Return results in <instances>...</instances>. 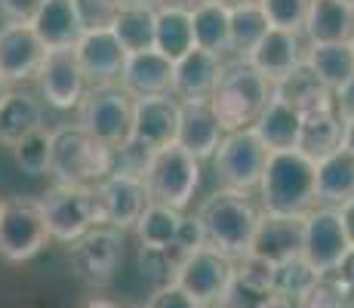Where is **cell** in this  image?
I'll return each mask as SVG.
<instances>
[{
    "label": "cell",
    "mask_w": 354,
    "mask_h": 308,
    "mask_svg": "<svg viewBox=\"0 0 354 308\" xmlns=\"http://www.w3.org/2000/svg\"><path fill=\"white\" fill-rule=\"evenodd\" d=\"M197 222L203 228L207 246L219 250L228 259H243L253 244L256 225H259V207L247 191L219 188L201 203Z\"/></svg>",
    "instance_id": "obj_1"
},
{
    "label": "cell",
    "mask_w": 354,
    "mask_h": 308,
    "mask_svg": "<svg viewBox=\"0 0 354 308\" xmlns=\"http://www.w3.org/2000/svg\"><path fill=\"white\" fill-rule=\"evenodd\" d=\"M265 213L281 216H308L317 207L315 188V161L292 152H268L262 179H259Z\"/></svg>",
    "instance_id": "obj_2"
},
{
    "label": "cell",
    "mask_w": 354,
    "mask_h": 308,
    "mask_svg": "<svg viewBox=\"0 0 354 308\" xmlns=\"http://www.w3.org/2000/svg\"><path fill=\"white\" fill-rule=\"evenodd\" d=\"M268 99H271L268 80L247 59H234L222 65L216 90L209 96V108H213L222 133H234V129L253 127L256 118L262 114V108L268 105Z\"/></svg>",
    "instance_id": "obj_3"
},
{
    "label": "cell",
    "mask_w": 354,
    "mask_h": 308,
    "mask_svg": "<svg viewBox=\"0 0 354 308\" xmlns=\"http://www.w3.org/2000/svg\"><path fill=\"white\" fill-rule=\"evenodd\" d=\"M108 173H111V148L99 145L77 123H65V127L53 129L50 176L56 179V185L93 188Z\"/></svg>",
    "instance_id": "obj_4"
},
{
    "label": "cell",
    "mask_w": 354,
    "mask_h": 308,
    "mask_svg": "<svg viewBox=\"0 0 354 308\" xmlns=\"http://www.w3.org/2000/svg\"><path fill=\"white\" fill-rule=\"evenodd\" d=\"M133 102L136 99L120 84L86 87L77 105V127L105 148L124 145L133 136Z\"/></svg>",
    "instance_id": "obj_5"
},
{
    "label": "cell",
    "mask_w": 354,
    "mask_h": 308,
    "mask_svg": "<svg viewBox=\"0 0 354 308\" xmlns=\"http://www.w3.org/2000/svg\"><path fill=\"white\" fill-rule=\"evenodd\" d=\"M197 185H201V161H194L179 145L154 152L151 167L145 173V188L151 203H163V207H173L182 213L194 201Z\"/></svg>",
    "instance_id": "obj_6"
},
{
    "label": "cell",
    "mask_w": 354,
    "mask_h": 308,
    "mask_svg": "<svg viewBox=\"0 0 354 308\" xmlns=\"http://www.w3.org/2000/svg\"><path fill=\"white\" fill-rule=\"evenodd\" d=\"M50 241L40 203L12 197L0 203V256L6 262H28Z\"/></svg>",
    "instance_id": "obj_7"
},
{
    "label": "cell",
    "mask_w": 354,
    "mask_h": 308,
    "mask_svg": "<svg viewBox=\"0 0 354 308\" xmlns=\"http://www.w3.org/2000/svg\"><path fill=\"white\" fill-rule=\"evenodd\" d=\"M40 213H44L50 237L62 244H74L90 228H96V203H93V188H77V185H53L44 197H37Z\"/></svg>",
    "instance_id": "obj_8"
},
{
    "label": "cell",
    "mask_w": 354,
    "mask_h": 308,
    "mask_svg": "<svg viewBox=\"0 0 354 308\" xmlns=\"http://www.w3.org/2000/svg\"><path fill=\"white\" fill-rule=\"evenodd\" d=\"M265 161H268V148L259 142V136L250 127L225 133V139L219 142V148L213 154V167L222 188L247 191V194L259 188Z\"/></svg>",
    "instance_id": "obj_9"
},
{
    "label": "cell",
    "mask_w": 354,
    "mask_h": 308,
    "mask_svg": "<svg viewBox=\"0 0 354 308\" xmlns=\"http://www.w3.org/2000/svg\"><path fill=\"white\" fill-rule=\"evenodd\" d=\"M68 259H71V271L77 280L90 287H108L124 259V231L96 225L68 246Z\"/></svg>",
    "instance_id": "obj_10"
},
{
    "label": "cell",
    "mask_w": 354,
    "mask_h": 308,
    "mask_svg": "<svg viewBox=\"0 0 354 308\" xmlns=\"http://www.w3.org/2000/svg\"><path fill=\"white\" fill-rule=\"evenodd\" d=\"M348 253V237L342 228V216L333 207H315L305 216L302 259L317 278H330L342 256Z\"/></svg>",
    "instance_id": "obj_11"
},
{
    "label": "cell",
    "mask_w": 354,
    "mask_h": 308,
    "mask_svg": "<svg viewBox=\"0 0 354 308\" xmlns=\"http://www.w3.org/2000/svg\"><path fill=\"white\" fill-rule=\"evenodd\" d=\"M93 203H96V219L99 225L114 231L136 228L139 216L151 203L148 188L142 179L133 176H105L102 182L93 185Z\"/></svg>",
    "instance_id": "obj_12"
},
{
    "label": "cell",
    "mask_w": 354,
    "mask_h": 308,
    "mask_svg": "<svg viewBox=\"0 0 354 308\" xmlns=\"http://www.w3.org/2000/svg\"><path fill=\"white\" fill-rule=\"evenodd\" d=\"M173 280L185 293H192L203 308L219 305L222 299H225L231 280H234V259L222 256L213 246H201V250H194L192 256L179 265Z\"/></svg>",
    "instance_id": "obj_13"
},
{
    "label": "cell",
    "mask_w": 354,
    "mask_h": 308,
    "mask_svg": "<svg viewBox=\"0 0 354 308\" xmlns=\"http://www.w3.org/2000/svg\"><path fill=\"white\" fill-rule=\"evenodd\" d=\"M37 87L46 105L59 108V111L80 105V99L86 93V78L77 65L74 46L71 50H46V56L37 68Z\"/></svg>",
    "instance_id": "obj_14"
},
{
    "label": "cell",
    "mask_w": 354,
    "mask_h": 308,
    "mask_svg": "<svg viewBox=\"0 0 354 308\" xmlns=\"http://www.w3.org/2000/svg\"><path fill=\"white\" fill-rule=\"evenodd\" d=\"M302 231L305 216H281V213H259V225L250 256H259L271 265L290 262L302 256Z\"/></svg>",
    "instance_id": "obj_15"
},
{
    "label": "cell",
    "mask_w": 354,
    "mask_h": 308,
    "mask_svg": "<svg viewBox=\"0 0 354 308\" xmlns=\"http://www.w3.org/2000/svg\"><path fill=\"white\" fill-rule=\"evenodd\" d=\"M74 56H77V65L86 78V87L118 84L120 68H124V62H127V53L120 50L111 28L84 31L80 40L74 44Z\"/></svg>",
    "instance_id": "obj_16"
},
{
    "label": "cell",
    "mask_w": 354,
    "mask_h": 308,
    "mask_svg": "<svg viewBox=\"0 0 354 308\" xmlns=\"http://www.w3.org/2000/svg\"><path fill=\"white\" fill-rule=\"evenodd\" d=\"M176 129H179V99L173 96H148L133 102V139L142 145L160 148L176 145Z\"/></svg>",
    "instance_id": "obj_17"
},
{
    "label": "cell",
    "mask_w": 354,
    "mask_h": 308,
    "mask_svg": "<svg viewBox=\"0 0 354 308\" xmlns=\"http://www.w3.org/2000/svg\"><path fill=\"white\" fill-rule=\"evenodd\" d=\"M44 56L46 50L31 31V25L6 22L0 28V74L6 78V84H22V80L37 78Z\"/></svg>",
    "instance_id": "obj_18"
},
{
    "label": "cell",
    "mask_w": 354,
    "mask_h": 308,
    "mask_svg": "<svg viewBox=\"0 0 354 308\" xmlns=\"http://www.w3.org/2000/svg\"><path fill=\"white\" fill-rule=\"evenodd\" d=\"M222 65L225 62L219 56L192 46L185 56L173 62V90H169V96L179 102H209L216 80L222 74Z\"/></svg>",
    "instance_id": "obj_19"
},
{
    "label": "cell",
    "mask_w": 354,
    "mask_h": 308,
    "mask_svg": "<svg viewBox=\"0 0 354 308\" xmlns=\"http://www.w3.org/2000/svg\"><path fill=\"white\" fill-rule=\"evenodd\" d=\"M222 139H225V133H222L209 102H179L176 145H179L182 152H188L194 161H207V157L216 154Z\"/></svg>",
    "instance_id": "obj_20"
},
{
    "label": "cell",
    "mask_w": 354,
    "mask_h": 308,
    "mask_svg": "<svg viewBox=\"0 0 354 308\" xmlns=\"http://www.w3.org/2000/svg\"><path fill=\"white\" fill-rule=\"evenodd\" d=\"M243 59H247L250 65H253L256 71L262 74L265 80H268V84H274V80L287 78V74L296 65H302L305 50H302V40H299V34L268 28V31L262 34V40H259V44Z\"/></svg>",
    "instance_id": "obj_21"
},
{
    "label": "cell",
    "mask_w": 354,
    "mask_h": 308,
    "mask_svg": "<svg viewBox=\"0 0 354 308\" xmlns=\"http://www.w3.org/2000/svg\"><path fill=\"white\" fill-rule=\"evenodd\" d=\"M124 90L133 99H148V96H169L173 90V62L160 56L158 50L133 53L127 56L124 68H120V80Z\"/></svg>",
    "instance_id": "obj_22"
},
{
    "label": "cell",
    "mask_w": 354,
    "mask_h": 308,
    "mask_svg": "<svg viewBox=\"0 0 354 308\" xmlns=\"http://www.w3.org/2000/svg\"><path fill=\"white\" fill-rule=\"evenodd\" d=\"M31 31L44 44V50H71L84 34L74 0H44L37 16L31 19Z\"/></svg>",
    "instance_id": "obj_23"
},
{
    "label": "cell",
    "mask_w": 354,
    "mask_h": 308,
    "mask_svg": "<svg viewBox=\"0 0 354 308\" xmlns=\"http://www.w3.org/2000/svg\"><path fill=\"white\" fill-rule=\"evenodd\" d=\"M302 34L308 44H348L354 34V10L339 0H308Z\"/></svg>",
    "instance_id": "obj_24"
},
{
    "label": "cell",
    "mask_w": 354,
    "mask_h": 308,
    "mask_svg": "<svg viewBox=\"0 0 354 308\" xmlns=\"http://www.w3.org/2000/svg\"><path fill=\"white\" fill-rule=\"evenodd\" d=\"M315 188L317 203L339 210L342 203L354 201V154L339 148L315 163Z\"/></svg>",
    "instance_id": "obj_25"
},
{
    "label": "cell",
    "mask_w": 354,
    "mask_h": 308,
    "mask_svg": "<svg viewBox=\"0 0 354 308\" xmlns=\"http://www.w3.org/2000/svg\"><path fill=\"white\" fill-rule=\"evenodd\" d=\"M342 129L345 123L333 108H317V111L302 114V127H299L296 152L305 154L308 161H324L326 154L342 148Z\"/></svg>",
    "instance_id": "obj_26"
},
{
    "label": "cell",
    "mask_w": 354,
    "mask_h": 308,
    "mask_svg": "<svg viewBox=\"0 0 354 308\" xmlns=\"http://www.w3.org/2000/svg\"><path fill=\"white\" fill-rule=\"evenodd\" d=\"M271 96L281 99L283 105L296 108L299 114L317 111V108H333V93L311 74V68L305 65V62L292 68L287 78L274 80V84H271Z\"/></svg>",
    "instance_id": "obj_27"
},
{
    "label": "cell",
    "mask_w": 354,
    "mask_h": 308,
    "mask_svg": "<svg viewBox=\"0 0 354 308\" xmlns=\"http://www.w3.org/2000/svg\"><path fill=\"white\" fill-rule=\"evenodd\" d=\"M299 127H302V114L271 96L268 105L262 108V114H259L250 129L259 136V142L268 152H292L299 139Z\"/></svg>",
    "instance_id": "obj_28"
},
{
    "label": "cell",
    "mask_w": 354,
    "mask_h": 308,
    "mask_svg": "<svg viewBox=\"0 0 354 308\" xmlns=\"http://www.w3.org/2000/svg\"><path fill=\"white\" fill-rule=\"evenodd\" d=\"M44 127V105L34 99L31 93L10 90L0 99V142L3 145H16L28 133Z\"/></svg>",
    "instance_id": "obj_29"
},
{
    "label": "cell",
    "mask_w": 354,
    "mask_h": 308,
    "mask_svg": "<svg viewBox=\"0 0 354 308\" xmlns=\"http://www.w3.org/2000/svg\"><path fill=\"white\" fill-rule=\"evenodd\" d=\"M302 62L311 68V74H315L330 93H336L354 74L351 44H308Z\"/></svg>",
    "instance_id": "obj_30"
},
{
    "label": "cell",
    "mask_w": 354,
    "mask_h": 308,
    "mask_svg": "<svg viewBox=\"0 0 354 308\" xmlns=\"http://www.w3.org/2000/svg\"><path fill=\"white\" fill-rule=\"evenodd\" d=\"M154 16H158V6H120L118 10L111 34L127 56L154 50Z\"/></svg>",
    "instance_id": "obj_31"
},
{
    "label": "cell",
    "mask_w": 354,
    "mask_h": 308,
    "mask_svg": "<svg viewBox=\"0 0 354 308\" xmlns=\"http://www.w3.org/2000/svg\"><path fill=\"white\" fill-rule=\"evenodd\" d=\"M192 34L194 46L207 50L213 56H225L231 50V28H228V10L213 0H203L197 10H192Z\"/></svg>",
    "instance_id": "obj_32"
},
{
    "label": "cell",
    "mask_w": 354,
    "mask_h": 308,
    "mask_svg": "<svg viewBox=\"0 0 354 308\" xmlns=\"http://www.w3.org/2000/svg\"><path fill=\"white\" fill-rule=\"evenodd\" d=\"M192 46H194L192 12L158 6V16H154V50L160 56H167L169 62H176L179 56H185Z\"/></svg>",
    "instance_id": "obj_33"
},
{
    "label": "cell",
    "mask_w": 354,
    "mask_h": 308,
    "mask_svg": "<svg viewBox=\"0 0 354 308\" xmlns=\"http://www.w3.org/2000/svg\"><path fill=\"white\" fill-rule=\"evenodd\" d=\"M228 28H231V50L243 59L262 40V34L268 31V19L262 16L259 3H243L228 10Z\"/></svg>",
    "instance_id": "obj_34"
},
{
    "label": "cell",
    "mask_w": 354,
    "mask_h": 308,
    "mask_svg": "<svg viewBox=\"0 0 354 308\" xmlns=\"http://www.w3.org/2000/svg\"><path fill=\"white\" fill-rule=\"evenodd\" d=\"M50 145H53V129H46V127L34 129L25 139H19L12 145V157H16L19 170L28 176L50 173Z\"/></svg>",
    "instance_id": "obj_35"
},
{
    "label": "cell",
    "mask_w": 354,
    "mask_h": 308,
    "mask_svg": "<svg viewBox=\"0 0 354 308\" xmlns=\"http://www.w3.org/2000/svg\"><path fill=\"white\" fill-rule=\"evenodd\" d=\"M151 157H154V148L142 145V142H136L133 136H129L124 145L111 148V173L108 176H133V179L145 182Z\"/></svg>",
    "instance_id": "obj_36"
},
{
    "label": "cell",
    "mask_w": 354,
    "mask_h": 308,
    "mask_svg": "<svg viewBox=\"0 0 354 308\" xmlns=\"http://www.w3.org/2000/svg\"><path fill=\"white\" fill-rule=\"evenodd\" d=\"M262 16L268 19V28L292 31L299 34L305 25V12H308V0H256Z\"/></svg>",
    "instance_id": "obj_37"
},
{
    "label": "cell",
    "mask_w": 354,
    "mask_h": 308,
    "mask_svg": "<svg viewBox=\"0 0 354 308\" xmlns=\"http://www.w3.org/2000/svg\"><path fill=\"white\" fill-rule=\"evenodd\" d=\"M271 280H274V265L265 262L259 256H243L234 259V284L247 293H256V296H268L271 293Z\"/></svg>",
    "instance_id": "obj_38"
},
{
    "label": "cell",
    "mask_w": 354,
    "mask_h": 308,
    "mask_svg": "<svg viewBox=\"0 0 354 308\" xmlns=\"http://www.w3.org/2000/svg\"><path fill=\"white\" fill-rule=\"evenodd\" d=\"M296 308H348V293L336 284V278H315L296 296Z\"/></svg>",
    "instance_id": "obj_39"
},
{
    "label": "cell",
    "mask_w": 354,
    "mask_h": 308,
    "mask_svg": "<svg viewBox=\"0 0 354 308\" xmlns=\"http://www.w3.org/2000/svg\"><path fill=\"white\" fill-rule=\"evenodd\" d=\"M315 278L317 275L308 269V265H305V259L299 256V259H290V262L274 265V280H271V290L283 293V296H290V299H296Z\"/></svg>",
    "instance_id": "obj_40"
},
{
    "label": "cell",
    "mask_w": 354,
    "mask_h": 308,
    "mask_svg": "<svg viewBox=\"0 0 354 308\" xmlns=\"http://www.w3.org/2000/svg\"><path fill=\"white\" fill-rule=\"evenodd\" d=\"M74 10H77L84 31H102L114 25L120 6L118 0H74Z\"/></svg>",
    "instance_id": "obj_41"
},
{
    "label": "cell",
    "mask_w": 354,
    "mask_h": 308,
    "mask_svg": "<svg viewBox=\"0 0 354 308\" xmlns=\"http://www.w3.org/2000/svg\"><path fill=\"white\" fill-rule=\"evenodd\" d=\"M145 308H203L192 293H185L176 280H169V284H160L158 290L148 296Z\"/></svg>",
    "instance_id": "obj_42"
},
{
    "label": "cell",
    "mask_w": 354,
    "mask_h": 308,
    "mask_svg": "<svg viewBox=\"0 0 354 308\" xmlns=\"http://www.w3.org/2000/svg\"><path fill=\"white\" fill-rule=\"evenodd\" d=\"M40 3H44V0H0V12H3L10 22L31 25V19L37 16Z\"/></svg>",
    "instance_id": "obj_43"
},
{
    "label": "cell",
    "mask_w": 354,
    "mask_h": 308,
    "mask_svg": "<svg viewBox=\"0 0 354 308\" xmlns=\"http://www.w3.org/2000/svg\"><path fill=\"white\" fill-rule=\"evenodd\" d=\"M333 111L342 118V123L354 120V74L339 87L336 93H333Z\"/></svg>",
    "instance_id": "obj_44"
},
{
    "label": "cell",
    "mask_w": 354,
    "mask_h": 308,
    "mask_svg": "<svg viewBox=\"0 0 354 308\" xmlns=\"http://www.w3.org/2000/svg\"><path fill=\"white\" fill-rule=\"evenodd\" d=\"M330 278H336V284L342 287L345 293H354V246H348V253L342 256V262L336 265Z\"/></svg>",
    "instance_id": "obj_45"
},
{
    "label": "cell",
    "mask_w": 354,
    "mask_h": 308,
    "mask_svg": "<svg viewBox=\"0 0 354 308\" xmlns=\"http://www.w3.org/2000/svg\"><path fill=\"white\" fill-rule=\"evenodd\" d=\"M256 308H296V299H290V296H283V293H274V290H271L268 296L259 299Z\"/></svg>",
    "instance_id": "obj_46"
},
{
    "label": "cell",
    "mask_w": 354,
    "mask_h": 308,
    "mask_svg": "<svg viewBox=\"0 0 354 308\" xmlns=\"http://www.w3.org/2000/svg\"><path fill=\"white\" fill-rule=\"evenodd\" d=\"M339 216H342V228H345V237H348V246H354V201L342 203Z\"/></svg>",
    "instance_id": "obj_47"
},
{
    "label": "cell",
    "mask_w": 354,
    "mask_h": 308,
    "mask_svg": "<svg viewBox=\"0 0 354 308\" xmlns=\"http://www.w3.org/2000/svg\"><path fill=\"white\" fill-rule=\"evenodd\" d=\"M158 6H169V10H185V12H192L197 10V6L203 3V0H154Z\"/></svg>",
    "instance_id": "obj_48"
},
{
    "label": "cell",
    "mask_w": 354,
    "mask_h": 308,
    "mask_svg": "<svg viewBox=\"0 0 354 308\" xmlns=\"http://www.w3.org/2000/svg\"><path fill=\"white\" fill-rule=\"evenodd\" d=\"M342 148L354 154V120H348L345 123V129H342Z\"/></svg>",
    "instance_id": "obj_49"
},
{
    "label": "cell",
    "mask_w": 354,
    "mask_h": 308,
    "mask_svg": "<svg viewBox=\"0 0 354 308\" xmlns=\"http://www.w3.org/2000/svg\"><path fill=\"white\" fill-rule=\"evenodd\" d=\"M84 308H120L114 299H105V296H93V299H86Z\"/></svg>",
    "instance_id": "obj_50"
},
{
    "label": "cell",
    "mask_w": 354,
    "mask_h": 308,
    "mask_svg": "<svg viewBox=\"0 0 354 308\" xmlns=\"http://www.w3.org/2000/svg\"><path fill=\"white\" fill-rule=\"evenodd\" d=\"M213 3L225 6V10H234V6H243V3H256V0H213Z\"/></svg>",
    "instance_id": "obj_51"
},
{
    "label": "cell",
    "mask_w": 354,
    "mask_h": 308,
    "mask_svg": "<svg viewBox=\"0 0 354 308\" xmlns=\"http://www.w3.org/2000/svg\"><path fill=\"white\" fill-rule=\"evenodd\" d=\"M118 6H158L154 0H118Z\"/></svg>",
    "instance_id": "obj_52"
},
{
    "label": "cell",
    "mask_w": 354,
    "mask_h": 308,
    "mask_svg": "<svg viewBox=\"0 0 354 308\" xmlns=\"http://www.w3.org/2000/svg\"><path fill=\"white\" fill-rule=\"evenodd\" d=\"M6 93H10V84H6V78H3V74H0V99H3Z\"/></svg>",
    "instance_id": "obj_53"
},
{
    "label": "cell",
    "mask_w": 354,
    "mask_h": 308,
    "mask_svg": "<svg viewBox=\"0 0 354 308\" xmlns=\"http://www.w3.org/2000/svg\"><path fill=\"white\" fill-rule=\"evenodd\" d=\"M339 3H345V6H348V10H354V0H339Z\"/></svg>",
    "instance_id": "obj_54"
},
{
    "label": "cell",
    "mask_w": 354,
    "mask_h": 308,
    "mask_svg": "<svg viewBox=\"0 0 354 308\" xmlns=\"http://www.w3.org/2000/svg\"><path fill=\"white\" fill-rule=\"evenodd\" d=\"M348 44H351V50H354V34H351V40H348Z\"/></svg>",
    "instance_id": "obj_55"
},
{
    "label": "cell",
    "mask_w": 354,
    "mask_h": 308,
    "mask_svg": "<svg viewBox=\"0 0 354 308\" xmlns=\"http://www.w3.org/2000/svg\"><path fill=\"white\" fill-rule=\"evenodd\" d=\"M133 308H145V305H133Z\"/></svg>",
    "instance_id": "obj_56"
},
{
    "label": "cell",
    "mask_w": 354,
    "mask_h": 308,
    "mask_svg": "<svg viewBox=\"0 0 354 308\" xmlns=\"http://www.w3.org/2000/svg\"><path fill=\"white\" fill-rule=\"evenodd\" d=\"M0 203H3V201H0Z\"/></svg>",
    "instance_id": "obj_57"
}]
</instances>
